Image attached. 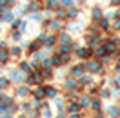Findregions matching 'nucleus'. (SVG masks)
Masks as SVG:
<instances>
[{
    "instance_id": "nucleus-1",
    "label": "nucleus",
    "mask_w": 120,
    "mask_h": 118,
    "mask_svg": "<svg viewBox=\"0 0 120 118\" xmlns=\"http://www.w3.org/2000/svg\"><path fill=\"white\" fill-rule=\"evenodd\" d=\"M44 26H47V27H49L51 31H55V33H58V31L64 27V20H60V18L55 16V18H51V20H45Z\"/></svg>"
},
{
    "instance_id": "nucleus-2",
    "label": "nucleus",
    "mask_w": 120,
    "mask_h": 118,
    "mask_svg": "<svg viewBox=\"0 0 120 118\" xmlns=\"http://www.w3.org/2000/svg\"><path fill=\"white\" fill-rule=\"evenodd\" d=\"M105 16V13H104V9L100 7V6H93V9H91V18H93V20H95V22H98V20H102V18H104Z\"/></svg>"
},
{
    "instance_id": "nucleus-3",
    "label": "nucleus",
    "mask_w": 120,
    "mask_h": 118,
    "mask_svg": "<svg viewBox=\"0 0 120 118\" xmlns=\"http://www.w3.org/2000/svg\"><path fill=\"white\" fill-rule=\"evenodd\" d=\"M26 9H27V13H29V15H33V13H38V11H42V0H37V2H29V4L26 6Z\"/></svg>"
},
{
    "instance_id": "nucleus-4",
    "label": "nucleus",
    "mask_w": 120,
    "mask_h": 118,
    "mask_svg": "<svg viewBox=\"0 0 120 118\" xmlns=\"http://www.w3.org/2000/svg\"><path fill=\"white\" fill-rule=\"evenodd\" d=\"M62 4H60V0H44V7L47 11H55L56 7H60Z\"/></svg>"
},
{
    "instance_id": "nucleus-5",
    "label": "nucleus",
    "mask_w": 120,
    "mask_h": 118,
    "mask_svg": "<svg viewBox=\"0 0 120 118\" xmlns=\"http://www.w3.org/2000/svg\"><path fill=\"white\" fill-rule=\"evenodd\" d=\"M78 15H80V9L76 7V6L68 7V18H69V20H76V18H78Z\"/></svg>"
},
{
    "instance_id": "nucleus-6",
    "label": "nucleus",
    "mask_w": 120,
    "mask_h": 118,
    "mask_svg": "<svg viewBox=\"0 0 120 118\" xmlns=\"http://www.w3.org/2000/svg\"><path fill=\"white\" fill-rule=\"evenodd\" d=\"M55 13H56V18H60V20H68V7L60 6V7L55 9Z\"/></svg>"
},
{
    "instance_id": "nucleus-7",
    "label": "nucleus",
    "mask_w": 120,
    "mask_h": 118,
    "mask_svg": "<svg viewBox=\"0 0 120 118\" xmlns=\"http://www.w3.org/2000/svg\"><path fill=\"white\" fill-rule=\"evenodd\" d=\"M98 27H102L104 31H111V24H109V18L104 16L102 20H98Z\"/></svg>"
},
{
    "instance_id": "nucleus-8",
    "label": "nucleus",
    "mask_w": 120,
    "mask_h": 118,
    "mask_svg": "<svg viewBox=\"0 0 120 118\" xmlns=\"http://www.w3.org/2000/svg\"><path fill=\"white\" fill-rule=\"evenodd\" d=\"M31 20H33V22H44V15H42V11L33 13V15H31Z\"/></svg>"
},
{
    "instance_id": "nucleus-9",
    "label": "nucleus",
    "mask_w": 120,
    "mask_h": 118,
    "mask_svg": "<svg viewBox=\"0 0 120 118\" xmlns=\"http://www.w3.org/2000/svg\"><path fill=\"white\" fill-rule=\"evenodd\" d=\"M60 4L64 7H73V6H76V0H60Z\"/></svg>"
},
{
    "instance_id": "nucleus-10",
    "label": "nucleus",
    "mask_w": 120,
    "mask_h": 118,
    "mask_svg": "<svg viewBox=\"0 0 120 118\" xmlns=\"http://www.w3.org/2000/svg\"><path fill=\"white\" fill-rule=\"evenodd\" d=\"M55 42H56V37H55V35L47 37V38H45V47H51V45H55Z\"/></svg>"
},
{
    "instance_id": "nucleus-11",
    "label": "nucleus",
    "mask_w": 120,
    "mask_h": 118,
    "mask_svg": "<svg viewBox=\"0 0 120 118\" xmlns=\"http://www.w3.org/2000/svg\"><path fill=\"white\" fill-rule=\"evenodd\" d=\"M60 42H62V44H69V42H71V37H69L68 33H62V35H60Z\"/></svg>"
},
{
    "instance_id": "nucleus-12",
    "label": "nucleus",
    "mask_w": 120,
    "mask_h": 118,
    "mask_svg": "<svg viewBox=\"0 0 120 118\" xmlns=\"http://www.w3.org/2000/svg\"><path fill=\"white\" fill-rule=\"evenodd\" d=\"M91 55V49H80V51H78V56H80V58H86V56H89Z\"/></svg>"
},
{
    "instance_id": "nucleus-13",
    "label": "nucleus",
    "mask_w": 120,
    "mask_h": 118,
    "mask_svg": "<svg viewBox=\"0 0 120 118\" xmlns=\"http://www.w3.org/2000/svg\"><path fill=\"white\" fill-rule=\"evenodd\" d=\"M20 35H22V31H11V38L13 40H20Z\"/></svg>"
},
{
    "instance_id": "nucleus-14",
    "label": "nucleus",
    "mask_w": 120,
    "mask_h": 118,
    "mask_svg": "<svg viewBox=\"0 0 120 118\" xmlns=\"http://www.w3.org/2000/svg\"><path fill=\"white\" fill-rule=\"evenodd\" d=\"M6 60H8V51L2 49V51H0V62H6Z\"/></svg>"
},
{
    "instance_id": "nucleus-15",
    "label": "nucleus",
    "mask_w": 120,
    "mask_h": 118,
    "mask_svg": "<svg viewBox=\"0 0 120 118\" xmlns=\"http://www.w3.org/2000/svg\"><path fill=\"white\" fill-rule=\"evenodd\" d=\"M11 80H22V74H18V71H15V73H11Z\"/></svg>"
},
{
    "instance_id": "nucleus-16",
    "label": "nucleus",
    "mask_w": 120,
    "mask_h": 118,
    "mask_svg": "<svg viewBox=\"0 0 120 118\" xmlns=\"http://www.w3.org/2000/svg\"><path fill=\"white\" fill-rule=\"evenodd\" d=\"M82 67H75V69H73V74H76V76H80V74H82Z\"/></svg>"
},
{
    "instance_id": "nucleus-17",
    "label": "nucleus",
    "mask_w": 120,
    "mask_h": 118,
    "mask_svg": "<svg viewBox=\"0 0 120 118\" xmlns=\"http://www.w3.org/2000/svg\"><path fill=\"white\" fill-rule=\"evenodd\" d=\"M109 114H113V116H116V114H118V109H116V107H109Z\"/></svg>"
},
{
    "instance_id": "nucleus-18",
    "label": "nucleus",
    "mask_w": 120,
    "mask_h": 118,
    "mask_svg": "<svg viewBox=\"0 0 120 118\" xmlns=\"http://www.w3.org/2000/svg\"><path fill=\"white\" fill-rule=\"evenodd\" d=\"M109 4L113 7H120V0H109Z\"/></svg>"
},
{
    "instance_id": "nucleus-19",
    "label": "nucleus",
    "mask_w": 120,
    "mask_h": 118,
    "mask_svg": "<svg viewBox=\"0 0 120 118\" xmlns=\"http://www.w3.org/2000/svg\"><path fill=\"white\" fill-rule=\"evenodd\" d=\"M113 29H120V18H115V26H113Z\"/></svg>"
},
{
    "instance_id": "nucleus-20",
    "label": "nucleus",
    "mask_w": 120,
    "mask_h": 118,
    "mask_svg": "<svg viewBox=\"0 0 120 118\" xmlns=\"http://www.w3.org/2000/svg\"><path fill=\"white\" fill-rule=\"evenodd\" d=\"M80 103H82V105H89V98H82Z\"/></svg>"
},
{
    "instance_id": "nucleus-21",
    "label": "nucleus",
    "mask_w": 120,
    "mask_h": 118,
    "mask_svg": "<svg viewBox=\"0 0 120 118\" xmlns=\"http://www.w3.org/2000/svg\"><path fill=\"white\" fill-rule=\"evenodd\" d=\"M66 85H68V87H69V89H73V87H75V82H73V80H69V82H68V84H66Z\"/></svg>"
},
{
    "instance_id": "nucleus-22",
    "label": "nucleus",
    "mask_w": 120,
    "mask_h": 118,
    "mask_svg": "<svg viewBox=\"0 0 120 118\" xmlns=\"http://www.w3.org/2000/svg\"><path fill=\"white\" fill-rule=\"evenodd\" d=\"M13 55H20V47H13Z\"/></svg>"
},
{
    "instance_id": "nucleus-23",
    "label": "nucleus",
    "mask_w": 120,
    "mask_h": 118,
    "mask_svg": "<svg viewBox=\"0 0 120 118\" xmlns=\"http://www.w3.org/2000/svg\"><path fill=\"white\" fill-rule=\"evenodd\" d=\"M26 93H27V89H26V87H22L20 91H18V95H26Z\"/></svg>"
},
{
    "instance_id": "nucleus-24",
    "label": "nucleus",
    "mask_w": 120,
    "mask_h": 118,
    "mask_svg": "<svg viewBox=\"0 0 120 118\" xmlns=\"http://www.w3.org/2000/svg\"><path fill=\"white\" fill-rule=\"evenodd\" d=\"M86 4V0H76V6H84Z\"/></svg>"
},
{
    "instance_id": "nucleus-25",
    "label": "nucleus",
    "mask_w": 120,
    "mask_h": 118,
    "mask_svg": "<svg viewBox=\"0 0 120 118\" xmlns=\"http://www.w3.org/2000/svg\"><path fill=\"white\" fill-rule=\"evenodd\" d=\"M0 33H2V29H0Z\"/></svg>"
},
{
    "instance_id": "nucleus-26",
    "label": "nucleus",
    "mask_w": 120,
    "mask_h": 118,
    "mask_svg": "<svg viewBox=\"0 0 120 118\" xmlns=\"http://www.w3.org/2000/svg\"><path fill=\"white\" fill-rule=\"evenodd\" d=\"M118 82H120V78H118Z\"/></svg>"
},
{
    "instance_id": "nucleus-27",
    "label": "nucleus",
    "mask_w": 120,
    "mask_h": 118,
    "mask_svg": "<svg viewBox=\"0 0 120 118\" xmlns=\"http://www.w3.org/2000/svg\"><path fill=\"white\" fill-rule=\"evenodd\" d=\"M0 73H2V71H0Z\"/></svg>"
},
{
    "instance_id": "nucleus-28",
    "label": "nucleus",
    "mask_w": 120,
    "mask_h": 118,
    "mask_svg": "<svg viewBox=\"0 0 120 118\" xmlns=\"http://www.w3.org/2000/svg\"><path fill=\"white\" fill-rule=\"evenodd\" d=\"M107 2H109V0H107Z\"/></svg>"
}]
</instances>
